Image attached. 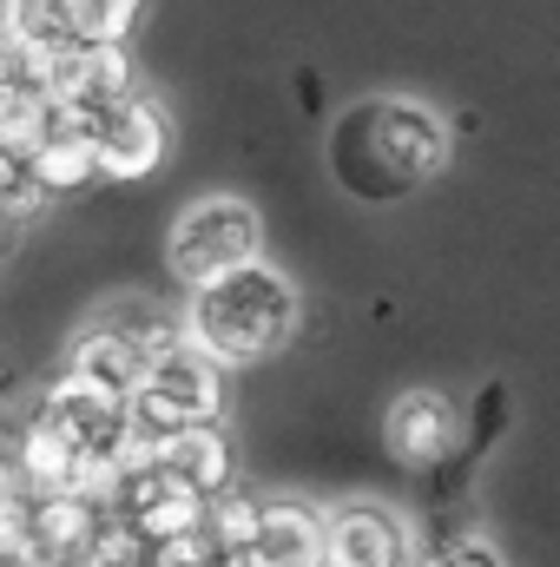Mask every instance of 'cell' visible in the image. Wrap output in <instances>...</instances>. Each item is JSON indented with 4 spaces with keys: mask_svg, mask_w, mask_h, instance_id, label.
<instances>
[{
    "mask_svg": "<svg viewBox=\"0 0 560 567\" xmlns=\"http://www.w3.org/2000/svg\"><path fill=\"white\" fill-rule=\"evenodd\" d=\"M428 567H501V555H495V542H488V535H475V528H468V535H448V542L435 548V561H428Z\"/></svg>",
    "mask_w": 560,
    "mask_h": 567,
    "instance_id": "12",
    "label": "cell"
},
{
    "mask_svg": "<svg viewBox=\"0 0 560 567\" xmlns=\"http://www.w3.org/2000/svg\"><path fill=\"white\" fill-rule=\"evenodd\" d=\"M145 0H7V40L80 53V47H126Z\"/></svg>",
    "mask_w": 560,
    "mask_h": 567,
    "instance_id": "5",
    "label": "cell"
},
{
    "mask_svg": "<svg viewBox=\"0 0 560 567\" xmlns=\"http://www.w3.org/2000/svg\"><path fill=\"white\" fill-rule=\"evenodd\" d=\"M383 442L403 468H422V475H442V468L468 462V449H475L462 410L442 390H403L383 416Z\"/></svg>",
    "mask_w": 560,
    "mask_h": 567,
    "instance_id": "6",
    "label": "cell"
},
{
    "mask_svg": "<svg viewBox=\"0 0 560 567\" xmlns=\"http://www.w3.org/2000/svg\"><path fill=\"white\" fill-rule=\"evenodd\" d=\"M258 258H265V225H258V212H251L245 198H198V205L172 225V238H165L172 278L191 284V290L231 278V271H245V265H258Z\"/></svg>",
    "mask_w": 560,
    "mask_h": 567,
    "instance_id": "3",
    "label": "cell"
},
{
    "mask_svg": "<svg viewBox=\"0 0 560 567\" xmlns=\"http://www.w3.org/2000/svg\"><path fill=\"white\" fill-rule=\"evenodd\" d=\"M218 410H225V363L205 357L198 343H178L172 357L152 363L145 390L133 396V429L172 442L198 423H218Z\"/></svg>",
    "mask_w": 560,
    "mask_h": 567,
    "instance_id": "4",
    "label": "cell"
},
{
    "mask_svg": "<svg viewBox=\"0 0 560 567\" xmlns=\"http://www.w3.org/2000/svg\"><path fill=\"white\" fill-rule=\"evenodd\" d=\"M93 140H100V158H106V178H113V185H133V178H145V172L165 165V152H172V120H165L158 100L133 93L126 106H113V113L93 126Z\"/></svg>",
    "mask_w": 560,
    "mask_h": 567,
    "instance_id": "8",
    "label": "cell"
},
{
    "mask_svg": "<svg viewBox=\"0 0 560 567\" xmlns=\"http://www.w3.org/2000/svg\"><path fill=\"white\" fill-rule=\"evenodd\" d=\"M27 165H33V178H40L53 198H80L86 185L106 178V158H100L93 126H73V120H60V126L40 140V152H33Z\"/></svg>",
    "mask_w": 560,
    "mask_h": 567,
    "instance_id": "10",
    "label": "cell"
},
{
    "mask_svg": "<svg viewBox=\"0 0 560 567\" xmlns=\"http://www.w3.org/2000/svg\"><path fill=\"white\" fill-rule=\"evenodd\" d=\"M330 567H416V535L383 502L330 508Z\"/></svg>",
    "mask_w": 560,
    "mask_h": 567,
    "instance_id": "7",
    "label": "cell"
},
{
    "mask_svg": "<svg viewBox=\"0 0 560 567\" xmlns=\"http://www.w3.org/2000/svg\"><path fill=\"white\" fill-rule=\"evenodd\" d=\"M448 120L428 113L416 100H363L330 126V178L356 198V205H396L422 192L442 165H448Z\"/></svg>",
    "mask_w": 560,
    "mask_h": 567,
    "instance_id": "1",
    "label": "cell"
},
{
    "mask_svg": "<svg viewBox=\"0 0 560 567\" xmlns=\"http://www.w3.org/2000/svg\"><path fill=\"white\" fill-rule=\"evenodd\" d=\"M297 323H303V297L265 258L231 271V278L205 284V290H191V303H185V337L205 357H218L225 370L278 357L283 343L297 337Z\"/></svg>",
    "mask_w": 560,
    "mask_h": 567,
    "instance_id": "2",
    "label": "cell"
},
{
    "mask_svg": "<svg viewBox=\"0 0 560 567\" xmlns=\"http://www.w3.org/2000/svg\"><path fill=\"white\" fill-rule=\"evenodd\" d=\"M66 370H80L86 383H100V390H113L120 403H133L145 390V377H152V350H145L139 337H126L113 317H100V323H86L80 343L66 350Z\"/></svg>",
    "mask_w": 560,
    "mask_h": 567,
    "instance_id": "9",
    "label": "cell"
},
{
    "mask_svg": "<svg viewBox=\"0 0 560 567\" xmlns=\"http://www.w3.org/2000/svg\"><path fill=\"white\" fill-rule=\"evenodd\" d=\"M165 468L172 475H185L198 495H225V488H238L231 475H238V455H231V442H225V429L218 423H198V429H185V435H172L165 442Z\"/></svg>",
    "mask_w": 560,
    "mask_h": 567,
    "instance_id": "11",
    "label": "cell"
}]
</instances>
